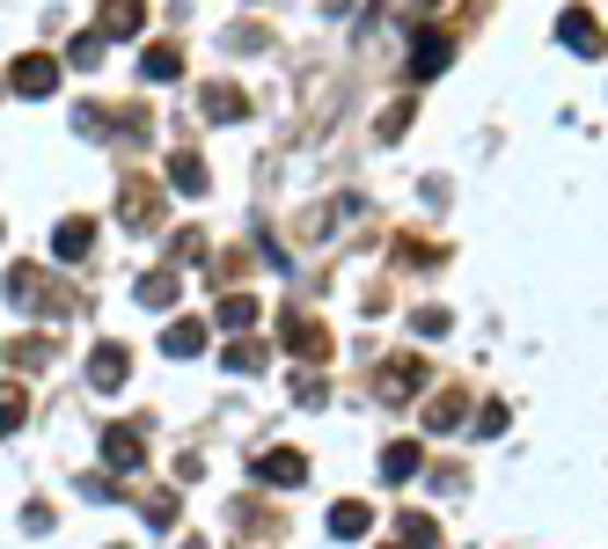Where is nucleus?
Wrapping results in <instances>:
<instances>
[{"mask_svg":"<svg viewBox=\"0 0 608 549\" xmlns=\"http://www.w3.org/2000/svg\"><path fill=\"white\" fill-rule=\"evenodd\" d=\"M8 301H15V315H67L73 308V293L51 287L37 264H15V271H8Z\"/></svg>","mask_w":608,"mask_h":549,"instance_id":"f257e3e1","label":"nucleus"},{"mask_svg":"<svg viewBox=\"0 0 608 549\" xmlns=\"http://www.w3.org/2000/svg\"><path fill=\"white\" fill-rule=\"evenodd\" d=\"M433 382V366H425V359H389V366H382V374H374V396H382V404H411L418 388Z\"/></svg>","mask_w":608,"mask_h":549,"instance_id":"f03ea898","label":"nucleus"},{"mask_svg":"<svg viewBox=\"0 0 608 549\" xmlns=\"http://www.w3.org/2000/svg\"><path fill=\"white\" fill-rule=\"evenodd\" d=\"M558 45L580 51V59H594V51H608V37H601V23H594L586 8H564L558 15Z\"/></svg>","mask_w":608,"mask_h":549,"instance_id":"7ed1b4c3","label":"nucleus"},{"mask_svg":"<svg viewBox=\"0 0 608 549\" xmlns=\"http://www.w3.org/2000/svg\"><path fill=\"white\" fill-rule=\"evenodd\" d=\"M8 81H15V96H30V103H37V96H51V89H59V59H45V51H23Z\"/></svg>","mask_w":608,"mask_h":549,"instance_id":"20e7f679","label":"nucleus"},{"mask_svg":"<svg viewBox=\"0 0 608 549\" xmlns=\"http://www.w3.org/2000/svg\"><path fill=\"white\" fill-rule=\"evenodd\" d=\"M89 382H96L103 396H118V388L132 382V352H125V344H96V352H89Z\"/></svg>","mask_w":608,"mask_h":549,"instance_id":"39448f33","label":"nucleus"},{"mask_svg":"<svg viewBox=\"0 0 608 549\" xmlns=\"http://www.w3.org/2000/svg\"><path fill=\"white\" fill-rule=\"evenodd\" d=\"M89 249H96V220H89V213H73V220L51 227V257H59V264H81Z\"/></svg>","mask_w":608,"mask_h":549,"instance_id":"423d86ee","label":"nucleus"},{"mask_svg":"<svg viewBox=\"0 0 608 549\" xmlns=\"http://www.w3.org/2000/svg\"><path fill=\"white\" fill-rule=\"evenodd\" d=\"M257 477H265L271 491H293V483L308 477V454L301 447H271V454H257Z\"/></svg>","mask_w":608,"mask_h":549,"instance_id":"0eeeda50","label":"nucleus"},{"mask_svg":"<svg viewBox=\"0 0 608 549\" xmlns=\"http://www.w3.org/2000/svg\"><path fill=\"white\" fill-rule=\"evenodd\" d=\"M103 462H110V469H140L147 462V432L140 425H110L103 432Z\"/></svg>","mask_w":608,"mask_h":549,"instance_id":"6e6552de","label":"nucleus"},{"mask_svg":"<svg viewBox=\"0 0 608 549\" xmlns=\"http://www.w3.org/2000/svg\"><path fill=\"white\" fill-rule=\"evenodd\" d=\"M118 220H125V227H154V220H162V198H154V184H140V176H132V184L118 191Z\"/></svg>","mask_w":608,"mask_h":549,"instance_id":"1a4fd4ad","label":"nucleus"},{"mask_svg":"<svg viewBox=\"0 0 608 549\" xmlns=\"http://www.w3.org/2000/svg\"><path fill=\"white\" fill-rule=\"evenodd\" d=\"M447 59H455V37L425 30V37L411 45V81H433V73H447Z\"/></svg>","mask_w":608,"mask_h":549,"instance_id":"9d476101","label":"nucleus"},{"mask_svg":"<svg viewBox=\"0 0 608 549\" xmlns=\"http://www.w3.org/2000/svg\"><path fill=\"white\" fill-rule=\"evenodd\" d=\"M198 110H206V118H220V125H235L249 103H243V89H227V81H206V89H198Z\"/></svg>","mask_w":608,"mask_h":549,"instance_id":"9b49d317","label":"nucleus"},{"mask_svg":"<svg viewBox=\"0 0 608 549\" xmlns=\"http://www.w3.org/2000/svg\"><path fill=\"white\" fill-rule=\"evenodd\" d=\"M206 337H213V330H206L198 315H184V323L162 330V352H169V359H198V352H206Z\"/></svg>","mask_w":608,"mask_h":549,"instance_id":"f8f14e48","label":"nucleus"},{"mask_svg":"<svg viewBox=\"0 0 608 549\" xmlns=\"http://www.w3.org/2000/svg\"><path fill=\"white\" fill-rule=\"evenodd\" d=\"M279 330H287V344H293L301 359H323V352H330V330H323V323H308V315H287Z\"/></svg>","mask_w":608,"mask_h":549,"instance_id":"ddd939ff","label":"nucleus"},{"mask_svg":"<svg viewBox=\"0 0 608 549\" xmlns=\"http://www.w3.org/2000/svg\"><path fill=\"white\" fill-rule=\"evenodd\" d=\"M366 527H374V505H360V499H338V505H330V535H338V542H360Z\"/></svg>","mask_w":608,"mask_h":549,"instance_id":"4468645a","label":"nucleus"},{"mask_svg":"<svg viewBox=\"0 0 608 549\" xmlns=\"http://www.w3.org/2000/svg\"><path fill=\"white\" fill-rule=\"evenodd\" d=\"M418 462H425V447H418V440H389V447H382V477H389V483H411Z\"/></svg>","mask_w":608,"mask_h":549,"instance_id":"2eb2a0df","label":"nucleus"},{"mask_svg":"<svg viewBox=\"0 0 608 549\" xmlns=\"http://www.w3.org/2000/svg\"><path fill=\"white\" fill-rule=\"evenodd\" d=\"M169 191H184V198L206 191V162H198L191 147H184V154H169Z\"/></svg>","mask_w":608,"mask_h":549,"instance_id":"dca6fc26","label":"nucleus"},{"mask_svg":"<svg viewBox=\"0 0 608 549\" xmlns=\"http://www.w3.org/2000/svg\"><path fill=\"white\" fill-rule=\"evenodd\" d=\"M140 73H147V81H176V73H184V51H176V45H147L140 51Z\"/></svg>","mask_w":608,"mask_h":549,"instance_id":"f3484780","label":"nucleus"},{"mask_svg":"<svg viewBox=\"0 0 608 549\" xmlns=\"http://www.w3.org/2000/svg\"><path fill=\"white\" fill-rule=\"evenodd\" d=\"M132 293H140V308H176V271H147Z\"/></svg>","mask_w":608,"mask_h":549,"instance_id":"a211bd4d","label":"nucleus"},{"mask_svg":"<svg viewBox=\"0 0 608 549\" xmlns=\"http://www.w3.org/2000/svg\"><path fill=\"white\" fill-rule=\"evenodd\" d=\"M433 535H440L433 513H404V521H396V542L404 549H433Z\"/></svg>","mask_w":608,"mask_h":549,"instance_id":"6ab92c4d","label":"nucleus"},{"mask_svg":"<svg viewBox=\"0 0 608 549\" xmlns=\"http://www.w3.org/2000/svg\"><path fill=\"white\" fill-rule=\"evenodd\" d=\"M96 37H140V8H132V0H110Z\"/></svg>","mask_w":608,"mask_h":549,"instance_id":"aec40b11","label":"nucleus"},{"mask_svg":"<svg viewBox=\"0 0 608 549\" xmlns=\"http://www.w3.org/2000/svg\"><path fill=\"white\" fill-rule=\"evenodd\" d=\"M249 323H257V301H249V293H227V301H220V330H235V337H243Z\"/></svg>","mask_w":608,"mask_h":549,"instance_id":"412c9836","label":"nucleus"},{"mask_svg":"<svg viewBox=\"0 0 608 549\" xmlns=\"http://www.w3.org/2000/svg\"><path fill=\"white\" fill-rule=\"evenodd\" d=\"M30 418V396H23V382H0V432H15Z\"/></svg>","mask_w":608,"mask_h":549,"instance_id":"4be33fe9","label":"nucleus"},{"mask_svg":"<svg viewBox=\"0 0 608 549\" xmlns=\"http://www.w3.org/2000/svg\"><path fill=\"white\" fill-rule=\"evenodd\" d=\"M227 366H235V374H257V366H265V344L235 337V344H227Z\"/></svg>","mask_w":608,"mask_h":549,"instance_id":"5701e85b","label":"nucleus"},{"mask_svg":"<svg viewBox=\"0 0 608 549\" xmlns=\"http://www.w3.org/2000/svg\"><path fill=\"white\" fill-rule=\"evenodd\" d=\"M96 59H103V37H96V30H89V37H73V45H67V67H81V73H89Z\"/></svg>","mask_w":608,"mask_h":549,"instance_id":"b1692460","label":"nucleus"},{"mask_svg":"<svg viewBox=\"0 0 608 549\" xmlns=\"http://www.w3.org/2000/svg\"><path fill=\"white\" fill-rule=\"evenodd\" d=\"M404 132H411V103H389L382 110V140H404Z\"/></svg>","mask_w":608,"mask_h":549,"instance_id":"393cba45","label":"nucleus"},{"mask_svg":"<svg viewBox=\"0 0 608 549\" xmlns=\"http://www.w3.org/2000/svg\"><path fill=\"white\" fill-rule=\"evenodd\" d=\"M455 410H463V396H455V388H447V396H440V404L425 410V425H433V432H447V425H455Z\"/></svg>","mask_w":608,"mask_h":549,"instance_id":"a878e982","label":"nucleus"},{"mask_svg":"<svg viewBox=\"0 0 608 549\" xmlns=\"http://www.w3.org/2000/svg\"><path fill=\"white\" fill-rule=\"evenodd\" d=\"M293 396H301V404H330V382H323V374H301V382H293Z\"/></svg>","mask_w":608,"mask_h":549,"instance_id":"bb28decb","label":"nucleus"},{"mask_svg":"<svg viewBox=\"0 0 608 549\" xmlns=\"http://www.w3.org/2000/svg\"><path fill=\"white\" fill-rule=\"evenodd\" d=\"M176 521V491H154V499H147V527H169Z\"/></svg>","mask_w":608,"mask_h":549,"instance_id":"cd10ccee","label":"nucleus"},{"mask_svg":"<svg viewBox=\"0 0 608 549\" xmlns=\"http://www.w3.org/2000/svg\"><path fill=\"white\" fill-rule=\"evenodd\" d=\"M411 323H418V337H447V308H418Z\"/></svg>","mask_w":608,"mask_h":549,"instance_id":"c85d7f7f","label":"nucleus"},{"mask_svg":"<svg viewBox=\"0 0 608 549\" xmlns=\"http://www.w3.org/2000/svg\"><path fill=\"white\" fill-rule=\"evenodd\" d=\"M15 359H23V366H45V359H51V337H30V344H15Z\"/></svg>","mask_w":608,"mask_h":549,"instance_id":"c756f323","label":"nucleus"},{"mask_svg":"<svg viewBox=\"0 0 608 549\" xmlns=\"http://www.w3.org/2000/svg\"><path fill=\"white\" fill-rule=\"evenodd\" d=\"M477 432H484V440H491V432H506V404H484V410H477Z\"/></svg>","mask_w":608,"mask_h":549,"instance_id":"7c9ffc66","label":"nucleus"},{"mask_svg":"<svg viewBox=\"0 0 608 549\" xmlns=\"http://www.w3.org/2000/svg\"><path fill=\"white\" fill-rule=\"evenodd\" d=\"M184 549H206V542H184Z\"/></svg>","mask_w":608,"mask_h":549,"instance_id":"2f4dec72","label":"nucleus"},{"mask_svg":"<svg viewBox=\"0 0 608 549\" xmlns=\"http://www.w3.org/2000/svg\"><path fill=\"white\" fill-rule=\"evenodd\" d=\"M396 549H404V542H396Z\"/></svg>","mask_w":608,"mask_h":549,"instance_id":"473e14b6","label":"nucleus"}]
</instances>
